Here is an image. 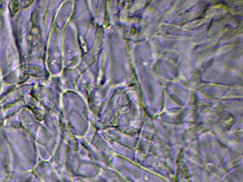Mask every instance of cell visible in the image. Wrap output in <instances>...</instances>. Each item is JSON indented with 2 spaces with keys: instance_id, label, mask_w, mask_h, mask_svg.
<instances>
[{
  "instance_id": "cell-1",
  "label": "cell",
  "mask_w": 243,
  "mask_h": 182,
  "mask_svg": "<svg viewBox=\"0 0 243 182\" xmlns=\"http://www.w3.org/2000/svg\"><path fill=\"white\" fill-rule=\"evenodd\" d=\"M20 6L18 1H13L10 3L9 5V9L12 13H15L19 10Z\"/></svg>"
}]
</instances>
